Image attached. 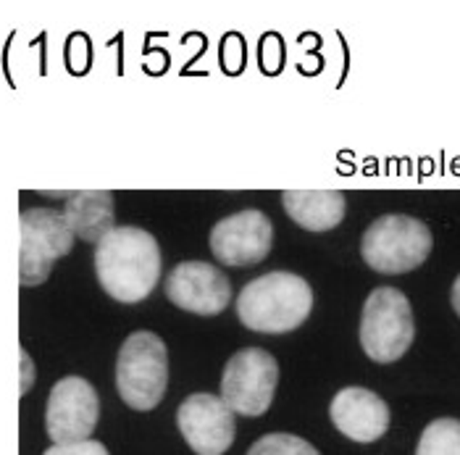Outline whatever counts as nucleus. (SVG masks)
I'll return each instance as SVG.
<instances>
[{
  "instance_id": "8",
  "label": "nucleus",
  "mask_w": 460,
  "mask_h": 455,
  "mask_svg": "<svg viewBox=\"0 0 460 455\" xmlns=\"http://www.w3.org/2000/svg\"><path fill=\"white\" fill-rule=\"evenodd\" d=\"M101 419V400L84 377L58 379L45 406V432L53 445L90 440Z\"/></svg>"
},
{
  "instance_id": "13",
  "label": "nucleus",
  "mask_w": 460,
  "mask_h": 455,
  "mask_svg": "<svg viewBox=\"0 0 460 455\" xmlns=\"http://www.w3.org/2000/svg\"><path fill=\"white\" fill-rule=\"evenodd\" d=\"M282 203L287 216L308 232L340 227L348 210V201L340 190H284Z\"/></svg>"
},
{
  "instance_id": "2",
  "label": "nucleus",
  "mask_w": 460,
  "mask_h": 455,
  "mask_svg": "<svg viewBox=\"0 0 460 455\" xmlns=\"http://www.w3.org/2000/svg\"><path fill=\"white\" fill-rule=\"evenodd\" d=\"M314 311L311 284L292 272H269L248 281L237 298V318L263 335L297 329Z\"/></svg>"
},
{
  "instance_id": "14",
  "label": "nucleus",
  "mask_w": 460,
  "mask_h": 455,
  "mask_svg": "<svg viewBox=\"0 0 460 455\" xmlns=\"http://www.w3.org/2000/svg\"><path fill=\"white\" fill-rule=\"evenodd\" d=\"M61 213H64L74 237H79L84 243H95V245L116 227L113 195L108 190L71 192Z\"/></svg>"
},
{
  "instance_id": "4",
  "label": "nucleus",
  "mask_w": 460,
  "mask_h": 455,
  "mask_svg": "<svg viewBox=\"0 0 460 455\" xmlns=\"http://www.w3.org/2000/svg\"><path fill=\"white\" fill-rule=\"evenodd\" d=\"M431 245V229L424 221L405 213H387L363 232L360 255L379 274H405L424 263Z\"/></svg>"
},
{
  "instance_id": "19",
  "label": "nucleus",
  "mask_w": 460,
  "mask_h": 455,
  "mask_svg": "<svg viewBox=\"0 0 460 455\" xmlns=\"http://www.w3.org/2000/svg\"><path fill=\"white\" fill-rule=\"evenodd\" d=\"M450 300H453V308H456V314L460 316V277L453 284V292H450Z\"/></svg>"
},
{
  "instance_id": "9",
  "label": "nucleus",
  "mask_w": 460,
  "mask_h": 455,
  "mask_svg": "<svg viewBox=\"0 0 460 455\" xmlns=\"http://www.w3.org/2000/svg\"><path fill=\"white\" fill-rule=\"evenodd\" d=\"M177 426L195 455H224L237 432V421L232 408L221 400V395L192 392L177 408Z\"/></svg>"
},
{
  "instance_id": "10",
  "label": "nucleus",
  "mask_w": 460,
  "mask_h": 455,
  "mask_svg": "<svg viewBox=\"0 0 460 455\" xmlns=\"http://www.w3.org/2000/svg\"><path fill=\"white\" fill-rule=\"evenodd\" d=\"M211 253L226 266H255L274 245V224L258 209H245L224 216L211 229Z\"/></svg>"
},
{
  "instance_id": "7",
  "label": "nucleus",
  "mask_w": 460,
  "mask_h": 455,
  "mask_svg": "<svg viewBox=\"0 0 460 455\" xmlns=\"http://www.w3.org/2000/svg\"><path fill=\"white\" fill-rule=\"evenodd\" d=\"M19 229V281L22 287H37L50 277L58 258L69 255L74 235L64 213L56 209L22 210Z\"/></svg>"
},
{
  "instance_id": "12",
  "label": "nucleus",
  "mask_w": 460,
  "mask_h": 455,
  "mask_svg": "<svg viewBox=\"0 0 460 455\" xmlns=\"http://www.w3.org/2000/svg\"><path fill=\"white\" fill-rule=\"evenodd\" d=\"M329 416L345 437H350L353 442H360V445L376 442L390 429L387 403L366 387L340 389L329 406Z\"/></svg>"
},
{
  "instance_id": "6",
  "label": "nucleus",
  "mask_w": 460,
  "mask_h": 455,
  "mask_svg": "<svg viewBox=\"0 0 460 455\" xmlns=\"http://www.w3.org/2000/svg\"><path fill=\"white\" fill-rule=\"evenodd\" d=\"M279 385V363L263 348H243L224 366L221 400L240 416H263Z\"/></svg>"
},
{
  "instance_id": "5",
  "label": "nucleus",
  "mask_w": 460,
  "mask_h": 455,
  "mask_svg": "<svg viewBox=\"0 0 460 455\" xmlns=\"http://www.w3.org/2000/svg\"><path fill=\"white\" fill-rule=\"evenodd\" d=\"M416 324L408 298L397 287H376L363 303L360 348L376 363H392L413 345Z\"/></svg>"
},
{
  "instance_id": "11",
  "label": "nucleus",
  "mask_w": 460,
  "mask_h": 455,
  "mask_svg": "<svg viewBox=\"0 0 460 455\" xmlns=\"http://www.w3.org/2000/svg\"><path fill=\"white\" fill-rule=\"evenodd\" d=\"M166 298L190 314L216 316L232 303L229 277L206 261H181L166 274Z\"/></svg>"
},
{
  "instance_id": "15",
  "label": "nucleus",
  "mask_w": 460,
  "mask_h": 455,
  "mask_svg": "<svg viewBox=\"0 0 460 455\" xmlns=\"http://www.w3.org/2000/svg\"><path fill=\"white\" fill-rule=\"evenodd\" d=\"M416 455H460V421L434 419L419 440Z\"/></svg>"
},
{
  "instance_id": "16",
  "label": "nucleus",
  "mask_w": 460,
  "mask_h": 455,
  "mask_svg": "<svg viewBox=\"0 0 460 455\" xmlns=\"http://www.w3.org/2000/svg\"><path fill=\"white\" fill-rule=\"evenodd\" d=\"M248 455H321L308 440L287 432H274L252 442Z\"/></svg>"
},
{
  "instance_id": "18",
  "label": "nucleus",
  "mask_w": 460,
  "mask_h": 455,
  "mask_svg": "<svg viewBox=\"0 0 460 455\" xmlns=\"http://www.w3.org/2000/svg\"><path fill=\"white\" fill-rule=\"evenodd\" d=\"M35 385V363H32V358H30V352L22 351V395H27L30 389Z\"/></svg>"
},
{
  "instance_id": "1",
  "label": "nucleus",
  "mask_w": 460,
  "mask_h": 455,
  "mask_svg": "<svg viewBox=\"0 0 460 455\" xmlns=\"http://www.w3.org/2000/svg\"><path fill=\"white\" fill-rule=\"evenodd\" d=\"M158 240L140 227H113L95 247V274L119 303H140L161 280Z\"/></svg>"
},
{
  "instance_id": "17",
  "label": "nucleus",
  "mask_w": 460,
  "mask_h": 455,
  "mask_svg": "<svg viewBox=\"0 0 460 455\" xmlns=\"http://www.w3.org/2000/svg\"><path fill=\"white\" fill-rule=\"evenodd\" d=\"M42 455H111L108 448L98 440H79V442H61V445H50Z\"/></svg>"
},
{
  "instance_id": "3",
  "label": "nucleus",
  "mask_w": 460,
  "mask_h": 455,
  "mask_svg": "<svg viewBox=\"0 0 460 455\" xmlns=\"http://www.w3.org/2000/svg\"><path fill=\"white\" fill-rule=\"evenodd\" d=\"M169 385V352L155 332H132L116 358V389L135 411H153Z\"/></svg>"
}]
</instances>
